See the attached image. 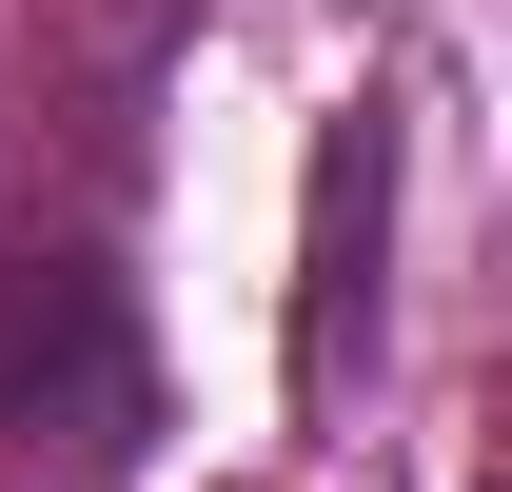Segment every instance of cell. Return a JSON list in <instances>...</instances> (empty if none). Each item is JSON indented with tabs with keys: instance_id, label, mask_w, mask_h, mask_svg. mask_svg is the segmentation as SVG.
Listing matches in <instances>:
<instances>
[{
	"instance_id": "obj_1",
	"label": "cell",
	"mask_w": 512,
	"mask_h": 492,
	"mask_svg": "<svg viewBox=\"0 0 512 492\" xmlns=\"http://www.w3.org/2000/svg\"><path fill=\"white\" fill-rule=\"evenodd\" d=\"M40 394H79V433L119 414V296L79 256H0V433H40Z\"/></svg>"
}]
</instances>
